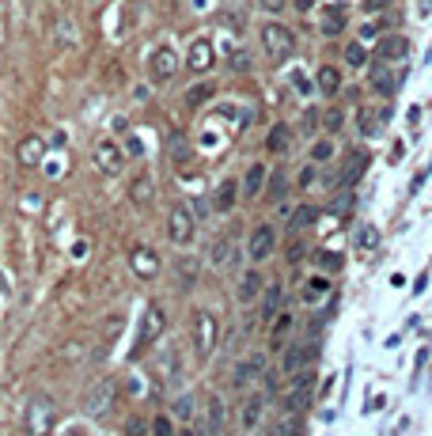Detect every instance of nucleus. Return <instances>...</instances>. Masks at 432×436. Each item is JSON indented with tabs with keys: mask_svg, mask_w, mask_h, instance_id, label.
<instances>
[{
	"mask_svg": "<svg viewBox=\"0 0 432 436\" xmlns=\"http://www.w3.org/2000/svg\"><path fill=\"white\" fill-rule=\"evenodd\" d=\"M163 330H167V311H163L160 303H148V308H144V319H140V330H137V342H133L129 361H137V357L148 353V349L163 337Z\"/></svg>",
	"mask_w": 432,
	"mask_h": 436,
	"instance_id": "nucleus-1",
	"label": "nucleus"
},
{
	"mask_svg": "<svg viewBox=\"0 0 432 436\" xmlns=\"http://www.w3.org/2000/svg\"><path fill=\"white\" fill-rule=\"evenodd\" d=\"M216 334H220V326H216V319H213V311H194L190 337H194V353H197V361H209V357H213V349H216Z\"/></svg>",
	"mask_w": 432,
	"mask_h": 436,
	"instance_id": "nucleus-2",
	"label": "nucleus"
},
{
	"mask_svg": "<svg viewBox=\"0 0 432 436\" xmlns=\"http://www.w3.org/2000/svg\"><path fill=\"white\" fill-rule=\"evenodd\" d=\"M194 235H197V220H194L190 205H171V213H167V239L175 247H190Z\"/></svg>",
	"mask_w": 432,
	"mask_h": 436,
	"instance_id": "nucleus-3",
	"label": "nucleus"
},
{
	"mask_svg": "<svg viewBox=\"0 0 432 436\" xmlns=\"http://www.w3.org/2000/svg\"><path fill=\"white\" fill-rule=\"evenodd\" d=\"M114 398H118V384H114V379H95L92 391L84 395V413H87V418H103V413L114 410Z\"/></svg>",
	"mask_w": 432,
	"mask_h": 436,
	"instance_id": "nucleus-4",
	"label": "nucleus"
},
{
	"mask_svg": "<svg viewBox=\"0 0 432 436\" xmlns=\"http://www.w3.org/2000/svg\"><path fill=\"white\" fill-rule=\"evenodd\" d=\"M262 46H265V53H270V61H284L288 53H292V46H296V35L288 27H281V23H265L262 27Z\"/></svg>",
	"mask_w": 432,
	"mask_h": 436,
	"instance_id": "nucleus-5",
	"label": "nucleus"
},
{
	"mask_svg": "<svg viewBox=\"0 0 432 436\" xmlns=\"http://www.w3.org/2000/svg\"><path fill=\"white\" fill-rule=\"evenodd\" d=\"M175 72H179V53H175L171 46H156L148 53V76L156 84H167Z\"/></svg>",
	"mask_w": 432,
	"mask_h": 436,
	"instance_id": "nucleus-6",
	"label": "nucleus"
},
{
	"mask_svg": "<svg viewBox=\"0 0 432 436\" xmlns=\"http://www.w3.org/2000/svg\"><path fill=\"white\" fill-rule=\"evenodd\" d=\"M262 372H265V357H262V353L243 357V361L231 368V387H236V391H247L254 379H262Z\"/></svg>",
	"mask_w": 432,
	"mask_h": 436,
	"instance_id": "nucleus-7",
	"label": "nucleus"
},
{
	"mask_svg": "<svg viewBox=\"0 0 432 436\" xmlns=\"http://www.w3.org/2000/svg\"><path fill=\"white\" fill-rule=\"evenodd\" d=\"M273 247H277V228L273 224H258L254 235H250V243H247V258L258 266V262H265L273 255Z\"/></svg>",
	"mask_w": 432,
	"mask_h": 436,
	"instance_id": "nucleus-8",
	"label": "nucleus"
},
{
	"mask_svg": "<svg viewBox=\"0 0 432 436\" xmlns=\"http://www.w3.org/2000/svg\"><path fill=\"white\" fill-rule=\"evenodd\" d=\"M319 357V342L311 337L307 345H288V353H284V361H281V372L284 376H292V372H300V368H307Z\"/></svg>",
	"mask_w": 432,
	"mask_h": 436,
	"instance_id": "nucleus-9",
	"label": "nucleus"
},
{
	"mask_svg": "<svg viewBox=\"0 0 432 436\" xmlns=\"http://www.w3.org/2000/svg\"><path fill=\"white\" fill-rule=\"evenodd\" d=\"M50 410H53V398L50 395H35L27 406V429L31 432H46L50 429Z\"/></svg>",
	"mask_w": 432,
	"mask_h": 436,
	"instance_id": "nucleus-10",
	"label": "nucleus"
},
{
	"mask_svg": "<svg viewBox=\"0 0 432 436\" xmlns=\"http://www.w3.org/2000/svg\"><path fill=\"white\" fill-rule=\"evenodd\" d=\"M129 266H133V274L144 277V281H152L160 274V262H156V250L152 247H133L129 250Z\"/></svg>",
	"mask_w": 432,
	"mask_h": 436,
	"instance_id": "nucleus-11",
	"label": "nucleus"
},
{
	"mask_svg": "<svg viewBox=\"0 0 432 436\" xmlns=\"http://www.w3.org/2000/svg\"><path fill=\"white\" fill-rule=\"evenodd\" d=\"M46 152H50V140H42V137H27V140H19L16 160L23 163V167H42Z\"/></svg>",
	"mask_w": 432,
	"mask_h": 436,
	"instance_id": "nucleus-12",
	"label": "nucleus"
},
{
	"mask_svg": "<svg viewBox=\"0 0 432 436\" xmlns=\"http://www.w3.org/2000/svg\"><path fill=\"white\" fill-rule=\"evenodd\" d=\"M121 148L114 145V140H99L95 145V167L103 171V174H118L121 171Z\"/></svg>",
	"mask_w": 432,
	"mask_h": 436,
	"instance_id": "nucleus-13",
	"label": "nucleus"
},
{
	"mask_svg": "<svg viewBox=\"0 0 432 436\" xmlns=\"http://www.w3.org/2000/svg\"><path fill=\"white\" fill-rule=\"evenodd\" d=\"M175 277H179V289L182 292H190L197 285V277H201V258H194V255L175 258Z\"/></svg>",
	"mask_w": 432,
	"mask_h": 436,
	"instance_id": "nucleus-14",
	"label": "nucleus"
},
{
	"mask_svg": "<svg viewBox=\"0 0 432 436\" xmlns=\"http://www.w3.org/2000/svg\"><path fill=\"white\" fill-rule=\"evenodd\" d=\"M186 65H190V72H209L213 69V42L197 38L190 46V53H186Z\"/></svg>",
	"mask_w": 432,
	"mask_h": 436,
	"instance_id": "nucleus-15",
	"label": "nucleus"
},
{
	"mask_svg": "<svg viewBox=\"0 0 432 436\" xmlns=\"http://www.w3.org/2000/svg\"><path fill=\"white\" fill-rule=\"evenodd\" d=\"M224 421H228L224 398H220V395H209V398H205V432H224Z\"/></svg>",
	"mask_w": 432,
	"mask_h": 436,
	"instance_id": "nucleus-16",
	"label": "nucleus"
},
{
	"mask_svg": "<svg viewBox=\"0 0 432 436\" xmlns=\"http://www.w3.org/2000/svg\"><path fill=\"white\" fill-rule=\"evenodd\" d=\"M265 289V281H262V274L258 269H247V274L239 277V289H236V300L239 303H254L258 300V292Z\"/></svg>",
	"mask_w": 432,
	"mask_h": 436,
	"instance_id": "nucleus-17",
	"label": "nucleus"
},
{
	"mask_svg": "<svg viewBox=\"0 0 432 436\" xmlns=\"http://www.w3.org/2000/svg\"><path fill=\"white\" fill-rule=\"evenodd\" d=\"M236 198H239V182L236 179H224L213 190V209L216 213H231V209H236Z\"/></svg>",
	"mask_w": 432,
	"mask_h": 436,
	"instance_id": "nucleus-18",
	"label": "nucleus"
},
{
	"mask_svg": "<svg viewBox=\"0 0 432 436\" xmlns=\"http://www.w3.org/2000/svg\"><path fill=\"white\" fill-rule=\"evenodd\" d=\"M364 167H368V156H364V152H349L345 167H341V174H338V186H353V182L364 174Z\"/></svg>",
	"mask_w": 432,
	"mask_h": 436,
	"instance_id": "nucleus-19",
	"label": "nucleus"
},
{
	"mask_svg": "<svg viewBox=\"0 0 432 436\" xmlns=\"http://www.w3.org/2000/svg\"><path fill=\"white\" fill-rule=\"evenodd\" d=\"M265 163H250L247 167V174H243V194L247 198H262V190H265Z\"/></svg>",
	"mask_w": 432,
	"mask_h": 436,
	"instance_id": "nucleus-20",
	"label": "nucleus"
},
{
	"mask_svg": "<svg viewBox=\"0 0 432 436\" xmlns=\"http://www.w3.org/2000/svg\"><path fill=\"white\" fill-rule=\"evenodd\" d=\"M262 410H265V395H250L247 402H243V413H239V425L243 429H258V421H262Z\"/></svg>",
	"mask_w": 432,
	"mask_h": 436,
	"instance_id": "nucleus-21",
	"label": "nucleus"
},
{
	"mask_svg": "<svg viewBox=\"0 0 432 436\" xmlns=\"http://www.w3.org/2000/svg\"><path fill=\"white\" fill-rule=\"evenodd\" d=\"M265 201H284V194H288V174L281 171V167H277V171H270V174H265Z\"/></svg>",
	"mask_w": 432,
	"mask_h": 436,
	"instance_id": "nucleus-22",
	"label": "nucleus"
},
{
	"mask_svg": "<svg viewBox=\"0 0 432 436\" xmlns=\"http://www.w3.org/2000/svg\"><path fill=\"white\" fill-rule=\"evenodd\" d=\"M315 87L323 95H338L341 91V72L334 69V65H323V69L315 72Z\"/></svg>",
	"mask_w": 432,
	"mask_h": 436,
	"instance_id": "nucleus-23",
	"label": "nucleus"
},
{
	"mask_svg": "<svg viewBox=\"0 0 432 436\" xmlns=\"http://www.w3.org/2000/svg\"><path fill=\"white\" fill-rule=\"evenodd\" d=\"M406 38L402 35H391V38H380V50H375V53H380V61H402L406 57Z\"/></svg>",
	"mask_w": 432,
	"mask_h": 436,
	"instance_id": "nucleus-24",
	"label": "nucleus"
},
{
	"mask_svg": "<svg viewBox=\"0 0 432 436\" xmlns=\"http://www.w3.org/2000/svg\"><path fill=\"white\" fill-rule=\"evenodd\" d=\"M288 145H292V129H288L284 122H277L270 129V137H265V148H270L273 156H281V152H288Z\"/></svg>",
	"mask_w": 432,
	"mask_h": 436,
	"instance_id": "nucleus-25",
	"label": "nucleus"
},
{
	"mask_svg": "<svg viewBox=\"0 0 432 436\" xmlns=\"http://www.w3.org/2000/svg\"><path fill=\"white\" fill-rule=\"evenodd\" d=\"M236 258H239V255H236V247H231V239H216L213 250H209V262H213L216 269H228Z\"/></svg>",
	"mask_w": 432,
	"mask_h": 436,
	"instance_id": "nucleus-26",
	"label": "nucleus"
},
{
	"mask_svg": "<svg viewBox=\"0 0 432 436\" xmlns=\"http://www.w3.org/2000/svg\"><path fill=\"white\" fill-rule=\"evenodd\" d=\"M372 87H375V91H383V95H391L398 87L394 72H391V61H383V65H375V69H372Z\"/></svg>",
	"mask_w": 432,
	"mask_h": 436,
	"instance_id": "nucleus-27",
	"label": "nucleus"
},
{
	"mask_svg": "<svg viewBox=\"0 0 432 436\" xmlns=\"http://www.w3.org/2000/svg\"><path fill=\"white\" fill-rule=\"evenodd\" d=\"M315 220H319V209H315V205H296L292 216H288V228H292V232H304V228H311Z\"/></svg>",
	"mask_w": 432,
	"mask_h": 436,
	"instance_id": "nucleus-28",
	"label": "nucleus"
},
{
	"mask_svg": "<svg viewBox=\"0 0 432 436\" xmlns=\"http://www.w3.org/2000/svg\"><path fill=\"white\" fill-rule=\"evenodd\" d=\"M152 179L148 174H137V179H133V186H129V198H133V205H148L152 201Z\"/></svg>",
	"mask_w": 432,
	"mask_h": 436,
	"instance_id": "nucleus-29",
	"label": "nucleus"
},
{
	"mask_svg": "<svg viewBox=\"0 0 432 436\" xmlns=\"http://www.w3.org/2000/svg\"><path fill=\"white\" fill-rule=\"evenodd\" d=\"M277 311H281V285H265V296H262V319L273 323Z\"/></svg>",
	"mask_w": 432,
	"mask_h": 436,
	"instance_id": "nucleus-30",
	"label": "nucleus"
},
{
	"mask_svg": "<svg viewBox=\"0 0 432 436\" xmlns=\"http://www.w3.org/2000/svg\"><path fill=\"white\" fill-rule=\"evenodd\" d=\"M326 296H330V281L326 277H311L304 285V300L307 303H319V300H326Z\"/></svg>",
	"mask_w": 432,
	"mask_h": 436,
	"instance_id": "nucleus-31",
	"label": "nucleus"
},
{
	"mask_svg": "<svg viewBox=\"0 0 432 436\" xmlns=\"http://www.w3.org/2000/svg\"><path fill=\"white\" fill-rule=\"evenodd\" d=\"M292 326H296V319H292V315H288V311H277V315H273V326H270V337H273V345H281V337H284L288 330H292Z\"/></svg>",
	"mask_w": 432,
	"mask_h": 436,
	"instance_id": "nucleus-32",
	"label": "nucleus"
},
{
	"mask_svg": "<svg viewBox=\"0 0 432 436\" xmlns=\"http://www.w3.org/2000/svg\"><path fill=\"white\" fill-rule=\"evenodd\" d=\"M171 413L179 421H194V413H197V398L194 395H179L175 398V406H171Z\"/></svg>",
	"mask_w": 432,
	"mask_h": 436,
	"instance_id": "nucleus-33",
	"label": "nucleus"
},
{
	"mask_svg": "<svg viewBox=\"0 0 432 436\" xmlns=\"http://www.w3.org/2000/svg\"><path fill=\"white\" fill-rule=\"evenodd\" d=\"M213 99V84H197V87H190V91H186V106H201V103H209Z\"/></svg>",
	"mask_w": 432,
	"mask_h": 436,
	"instance_id": "nucleus-34",
	"label": "nucleus"
},
{
	"mask_svg": "<svg viewBox=\"0 0 432 436\" xmlns=\"http://www.w3.org/2000/svg\"><path fill=\"white\" fill-rule=\"evenodd\" d=\"M345 61L353 65V69L368 65V46H364V42H349V46H345Z\"/></svg>",
	"mask_w": 432,
	"mask_h": 436,
	"instance_id": "nucleus-35",
	"label": "nucleus"
},
{
	"mask_svg": "<svg viewBox=\"0 0 432 436\" xmlns=\"http://www.w3.org/2000/svg\"><path fill=\"white\" fill-rule=\"evenodd\" d=\"M341 30H345V16L334 8V12L323 16V35H341Z\"/></svg>",
	"mask_w": 432,
	"mask_h": 436,
	"instance_id": "nucleus-36",
	"label": "nucleus"
},
{
	"mask_svg": "<svg viewBox=\"0 0 432 436\" xmlns=\"http://www.w3.org/2000/svg\"><path fill=\"white\" fill-rule=\"evenodd\" d=\"M330 156H334V140H315V145H311V160L315 163H330Z\"/></svg>",
	"mask_w": 432,
	"mask_h": 436,
	"instance_id": "nucleus-37",
	"label": "nucleus"
},
{
	"mask_svg": "<svg viewBox=\"0 0 432 436\" xmlns=\"http://www.w3.org/2000/svg\"><path fill=\"white\" fill-rule=\"evenodd\" d=\"M167 148H171V156L179 160V163L190 160V145H186V137H182V133H171V145H167Z\"/></svg>",
	"mask_w": 432,
	"mask_h": 436,
	"instance_id": "nucleus-38",
	"label": "nucleus"
},
{
	"mask_svg": "<svg viewBox=\"0 0 432 436\" xmlns=\"http://www.w3.org/2000/svg\"><path fill=\"white\" fill-rule=\"evenodd\" d=\"M296 182H300V190H311L315 182H319V163H315V160L307 163V167L300 171V179H296Z\"/></svg>",
	"mask_w": 432,
	"mask_h": 436,
	"instance_id": "nucleus-39",
	"label": "nucleus"
},
{
	"mask_svg": "<svg viewBox=\"0 0 432 436\" xmlns=\"http://www.w3.org/2000/svg\"><path fill=\"white\" fill-rule=\"evenodd\" d=\"M375 243H380V232L368 224V228H360V235H357V250H372Z\"/></svg>",
	"mask_w": 432,
	"mask_h": 436,
	"instance_id": "nucleus-40",
	"label": "nucleus"
},
{
	"mask_svg": "<svg viewBox=\"0 0 432 436\" xmlns=\"http://www.w3.org/2000/svg\"><path fill=\"white\" fill-rule=\"evenodd\" d=\"M341 122H345V114H341V111H330V114L323 118V125H326V133H330V137H334L338 129H341Z\"/></svg>",
	"mask_w": 432,
	"mask_h": 436,
	"instance_id": "nucleus-41",
	"label": "nucleus"
},
{
	"mask_svg": "<svg viewBox=\"0 0 432 436\" xmlns=\"http://www.w3.org/2000/svg\"><path fill=\"white\" fill-rule=\"evenodd\" d=\"M190 213H194V220H205L209 213H213V201H205V198H194L190 205Z\"/></svg>",
	"mask_w": 432,
	"mask_h": 436,
	"instance_id": "nucleus-42",
	"label": "nucleus"
},
{
	"mask_svg": "<svg viewBox=\"0 0 432 436\" xmlns=\"http://www.w3.org/2000/svg\"><path fill=\"white\" fill-rule=\"evenodd\" d=\"M315 262H319L323 269H338V266H341V258H338V255H326V250H315Z\"/></svg>",
	"mask_w": 432,
	"mask_h": 436,
	"instance_id": "nucleus-43",
	"label": "nucleus"
},
{
	"mask_svg": "<svg viewBox=\"0 0 432 436\" xmlns=\"http://www.w3.org/2000/svg\"><path fill=\"white\" fill-rule=\"evenodd\" d=\"M304 255H307L304 243H288V262H292V266H296V262H304Z\"/></svg>",
	"mask_w": 432,
	"mask_h": 436,
	"instance_id": "nucleus-44",
	"label": "nucleus"
},
{
	"mask_svg": "<svg viewBox=\"0 0 432 436\" xmlns=\"http://www.w3.org/2000/svg\"><path fill=\"white\" fill-rule=\"evenodd\" d=\"M148 429H152V432H160V436H167V432H175V425H171L167 418H156V421L148 425Z\"/></svg>",
	"mask_w": 432,
	"mask_h": 436,
	"instance_id": "nucleus-45",
	"label": "nucleus"
},
{
	"mask_svg": "<svg viewBox=\"0 0 432 436\" xmlns=\"http://www.w3.org/2000/svg\"><path fill=\"white\" fill-rule=\"evenodd\" d=\"M126 152H129V156H144V145H140L137 137H129V140H126Z\"/></svg>",
	"mask_w": 432,
	"mask_h": 436,
	"instance_id": "nucleus-46",
	"label": "nucleus"
},
{
	"mask_svg": "<svg viewBox=\"0 0 432 436\" xmlns=\"http://www.w3.org/2000/svg\"><path fill=\"white\" fill-rule=\"evenodd\" d=\"M247 65H250V57H247V53H231V69H247Z\"/></svg>",
	"mask_w": 432,
	"mask_h": 436,
	"instance_id": "nucleus-47",
	"label": "nucleus"
},
{
	"mask_svg": "<svg viewBox=\"0 0 432 436\" xmlns=\"http://www.w3.org/2000/svg\"><path fill=\"white\" fill-rule=\"evenodd\" d=\"M258 4L265 8V12H273V16H277V12L284 8V0H258Z\"/></svg>",
	"mask_w": 432,
	"mask_h": 436,
	"instance_id": "nucleus-48",
	"label": "nucleus"
},
{
	"mask_svg": "<svg viewBox=\"0 0 432 436\" xmlns=\"http://www.w3.org/2000/svg\"><path fill=\"white\" fill-rule=\"evenodd\" d=\"M387 4H391V0H364V8H368V12H383Z\"/></svg>",
	"mask_w": 432,
	"mask_h": 436,
	"instance_id": "nucleus-49",
	"label": "nucleus"
},
{
	"mask_svg": "<svg viewBox=\"0 0 432 436\" xmlns=\"http://www.w3.org/2000/svg\"><path fill=\"white\" fill-rule=\"evenodd\" d=\"M360 129H364V137H375V122H372V118H360Z\"/></svg>",
	"mask_w": 432,
	"mask_h": 436,
	"instance_id": "nucleus-50",
	"label": "nucleus"
},
{
	"mask_svg": "<svg viewBox=\"0 0 432 436\" xmlns=\"http://www.w3.org/2000/svg\"><path fill=\"white\" fill-rule=\"evenodd\" d=\"M50 148H65V129H57V133L50 137Z\"/></svg>",
	"mask_w": 432,
	"mask_h": 436,
	"instance_id": "nucleus-51",
	"label": "nucleus"
},
{
	"mask_svg": "<svg viewBox=\"0 0 432 436\" xmlns=\"http://www.w3.org/2000/svg\"><path fill=\"white\" fill-rule=\"evenodd\" d=\"M87 255V243H84V239H80V243H72V258H84Z\"/></svg>",
	"mask_w": 432,
	"mask_h": 436,
	"instance_id": "nucleus-52",
	"label": "nucleus"
},
{
	"mask_svg": "<svg viewBox=\"0 0 432 436\" xmlns=\"http://www.w3.org/2000/svg\"><path fill=\"white\" fill-rule=\"evenodd\" d=\"M144 429H148L144 421H129V425H126V432H144Z\"/></svg>",
	"mask_w": 432,
	"mask_h": 436,
	"instance_id": "nucleus-53",
	"label": "nucleus"
},
{
	"mask_svg": "<svg viewBox=\"0 0 432 436\" xmlns=\"http://www.w3.org/2000/svg\"><path fill=\"white\" fill-rule=\"evenodd\" d=\"M296 4H300V8H304V12H307V8H311V4H315V0H296Z\"/></svg>",
	"mask_w": 432,
	"mask_h": 436,
	"instance_id": "nucleus-54",
	"label": "nucleus"
}]
</instances>
